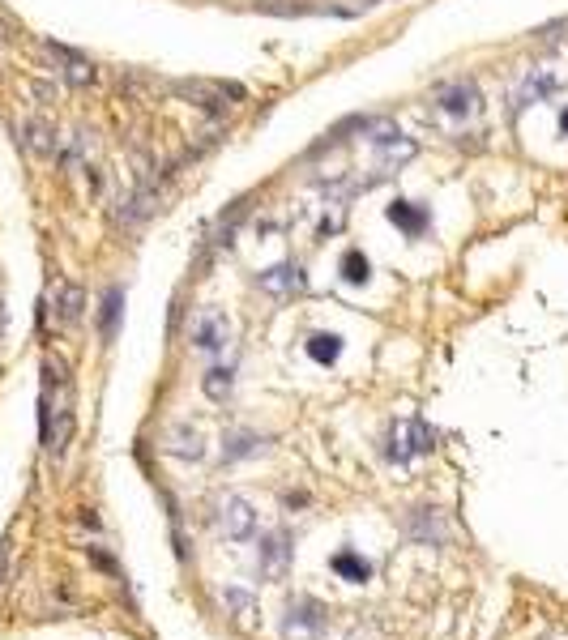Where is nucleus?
I'll list each match as a JSON object with an SVG mask.
<instances>
[{
    "mask_svg": "<svg viewBox=\"0 0 568 640\" xmlns=\"http://www.w3.org/2000/svg\"><path fill=\"white\" fill-rule=\"evenodd\" d=\"M39 427H43V444L60 457L73 436V393H69V367L65 359L47 355L43 363V410H39Z\"/></svg>",
    "mask_w": 568,
    "mask_h": 640,
    "instance_id": "obj_1",
    "label": "nucleus"
},
{
    "mask_svg": "<svg viewBox=\"0 0 568 640\" xmlns=\"http://www.w3.org/2000/svg\"><path fill=\"white\" fill-rule=\"evenodd\" d=\"M436 448V431L423 419H398L385 431V457L393 466H410V461L428 457Z\"/></svg>",
    "mask_w": 568,
    "mask_h": 640,
    "instance_id": "obj_2",
    "label": "nucleus"
},
{
    "mask_svg": "<svg viewBox=\"0 0 568 640\" xmlns=\"http://www.w3.org/2000/svg\"><path fill=\"white\" fill-rule=\"evenodd\" d=\"M432 111L445 124H466V120H475L479 111H483V94H479V86L470 82V77H453V82L436 86Z\"/></svg>",
    "mask_w": 568,
    "mask_h": 640,
    "instance_id": "obj_3",
    "label": "nucleus"
},
{
    "mask_svg": "<svg viewBox=\"0 0 568 640\" xmlns=\"http://www.w3.org/2000/svg\"><path fill=\"white\" fill-rule=\"evenodd\" d=\"M214 521H218V530H223L231 542H248L252 534H257V508H252L244 495H218L214 500Z\"/></svg>",
    "mask_w": 568,
    "mask_h": 640,
    "instance_id": "obj_4",
    "label": "nucleus"
},
{
    "mask_svg": "<svg viewBox=\"0 0 568 640\" xmlns=\"http://www.w3.org/2000/svg\"><path fill=\"white\" fill-rule=\"evenodd\" d=\"M188 338H193L197 350H205V355H218V350H227L231 338H235V325L227 312L218 308H201L193 316V325H188Z\"/></svg>",
    "mask_w": 568,
    "mask_h": 640,
    "instance_id": "obj_5",
    "label": "nucleus"
},
{
    "mask_svg": "<svg viewBox=\"0 0 568 640\" xmlns=\"http://www.w3.org/2000/svg\"><path fill=\"white\" fill-rule=\"evenodd\" d=\"M560 86H564V73L556 69V64H539V69H530L522 82H517V90H513V111L534 107V103H547Z\"/></svg>",
    "mask_w": 568,
    "mask_h": 640,
    "instance_id": "obj_6",
    "label": "nucleus"
},
{
    "mask_svg": "<svg viewBox=\"0 0 568 640\" xmlns=\"http://www.w3.org/2000/svg\"><path fill=\"white\" fill-rule=\"evenodd\" d=\"M325 632V606L312 598H291L287 619H282V636L287 640H312Z\"/></svg>",
    "mask_w": 568,
    "mask_h": 640,
    "instance_id": "obj_7",
    "label": "nucleus"
},
{
    "mask_svg": "<svg viewBox=\"0 0 568 640\" xmlns=\"http://www.w3.org/2000/svg\"><path fill=\"white\" fill-rule=\"evenodd\" d=\"M43 60L52 64V73H60L69 86H94V82H99L94 64H90L86 56L69 52V47H60V43H43Z\"/></svg>",
    "mask_w": 568,
    "mask_h": 640,
    "instance_id": "obj_8",
    "label": "nucleus"
},
{
    "mask_svg": "<svg viewBox=\"0 0 568 640\" xmlns=\"http://www.w3.org/2000/svg\"><path fill=\"white\" fill-rule=\"evenodd\" d=\"M176 94L193 99L205 111H231L235 103L244 99V90L240 86H227V82H176Z\"/></svg>",
    "mask_w": 568,
    "mask_h": 640,
    "instance_id": "obj_9",
    "label": "nucleus"
},
{
    "mask_svg": "<svg viewBox=\"0 0 568 640\" xmlns=\"http://www.w3.org/2000/svg\"><path fill=\"white\" fill-rule=\"evenodd\" d=\"M47 312L56 316V325H77L86 312V291L69 278H60L52 291H47Z\"/></svg>",
    "mask_w": 568,
    "mask_h": 640,
    "instance_id": "obj_10",
    "label": "nucleus"
},
{
    "mask_svg": "<svg viewBox=\"0 0 568 640\" xmlns=\"http://www.w3.org/2000/svg\"><path fill=\"white\" fill-rule=\"evenodd\" d=\"M287 564H291V538H287V530L265 534L261 547H257V568H261V576L282 581V576H287Z\"/></svg>",
    "mask_w": 568,
    "mask_h": 640,
    "instance_id": "obj_11",
    "label": "nucleus"
},
{
    "mask_svg": "<svg viewBox=\"0 0 568 640\" xmlns=\"http://www.w3.org/2000/svg\"><path fill=\"white\" fill-rule=\"evenodd\" d=\"M223 606H227V615H231V623L235 628H244V632H257L261 628V602L248 594V589H240V585H231V589H223Z\"/></svg>",
    "mask_w": 568,
    "mask_h": 640,
    "instance_id": "obj_12",
    "label": "nucleus"
},
{
    "mask_svg": "<svg viewBox=\"0 0 568 640\" xmlns=\"http://www.w3.org/2000/svg\"><path fill=\"white\" fill-rule=\"evenodd\" d=\"M257 286H261V291H270V295H278V299H287V295L304 291L308 278H304V269H299V265L282 261V265H274V269H265V274H257Z\"/></svg>",
    "mask_w": 568,
    "mask_h": 640,
    "instance_id": "obj_13",
    "label": "nucleus"
},
{
    "mask_svg": "<svg viewBox=\"0 0 568 640\" xmlns=\"http://www.w3.org/2000/svg\"><path fill=\"white\" fill-rule=\"evenodd\" d=\"M163 448L171 457H180V461H201L205 457V440H201V431L193 423H176V427H167V440Z\"/></svg>",
    "mask_w": 568,
    "mask_h": 640,
    "instance_id": "obj_14",
    "label": "nucleus"
},
{
    "mask_svg": "<svg viewBox=\"0 0 568 640\" xmlns=\"http://www.w3.org/2000/svg\"><path fill=\"white\" fill-rule=\"evenodd\" d=\"M22 146L39 158H56L60 154V137L47 120H22Z\"/></svg>",
    "mask_w": 568,
    "mask_h": 640,
    "instance_id": "obj_15",
    "label": "nucleus"
},
{
    "mask_svg": "<svg viewBox=\"0 0 568 640\" xmlns=\"http://www.w3.org/2000/svg\"><path fill=\"white\" fill-rule=\"evenodd\" d=\"M154 210H159V192H154V188L146 184V188H137V192H129V197L120 201L116 218L124 222V227H137V222H146Z\"/></svg>",
    "mask_w": 568,
    "mask_h": 640,
    "instance_id": "obj_16",
    "label": "nucleus"
},
{
    "mask_svg": "<svg viewBox=\"0 0 568 640\" xmlns=\"http://www.w3.org/2000/svg\"><path fill=\"white\" fill-rule=\"evenodd\" d=\"M201 389H205V397H210V402H227L231 389H235L231 367H210V372H205V380H201Z\"/></svg>",
    "mask_w": 568,
    "mask_h": 640,
    "instance_id": "obj_17",
    "label": "nucleus"
},
{
    "mask_svg": "<svg viewBox=\"0 0 568 640\" xmlns=\"http://www.w3.org/2000/svg\"><path fill=\"white\" fill-rule=\"evenodd\" d=\"M338 350H342V338H334V333H312L308 338V355L317 363H334Z\"/></svg>",
    "mask_w": 568,
    "mask_h": 640,
    "instance_id": "obj_18",
    "label": "nucleus"
},
{
    "mask_svg": "<svg viewBox=\"0 0 568 640\" xmlns=\"http://www.w3.org/2000/svg\"><path fill=\"white\" fill-rule=\"evenodd\" d=\"M334 572L346 576V581H368L372 564L368 559H359V555H351V551H342V555H334Z\"/></svg>",
    "mask_w": 568,
    "mask_h": 640,
    "instance_id": "obj_19",
    "label": "nucleus"
},
{
    "mask_svg": "<svg viewBox=\"0 0 568 640\" xmlns=\"http://www.w3.org/2000/svg\"><path fill=\"white\" fill-rule=\"evenodd\" d=\"M389 218L398 222V227H406L410 235H419V231H423V222H428V214H423V210H415V205H410V201H393Z\"/></svg>",
    "mask_w": 568,
    "mask_h": 640,
    "instance_id": "obj_20",
    "label": "nucleus"
},
{
    "mask_svg": "<svg viewBox=\"0 0 568 640\" xmlns=\"http://www.w3.org/2000/svg\"><path fill=\"white\" fill-rule=\"evenodd\" d=\"M120 286H112V291H107V299H103V338H112L116 333V320H120Z\"/></svg>",
    "mask_w": 568,
    "mask_h": 640,
    "instance_id": "obj_21",
    "label": "nucleus"
},
{
    "mask_svg": "<svg viewBox=\"0 0 568 640\" xmlns=\"http://www.w3.org/2000/svg\"><path fill=\"white\" fill-rule=\"evenodd\" d=\"M342 278L351 282V286H359V282H368V261L359 252H346V261H342Z\"/></svg>",
    "mask_w": 568,
    "mask_h": 640,
    "instance_id": "obj_22",
    "label": "nucleus"
},
{
    "mask_svg": "<svg viewBox=\"0 0 568 640\" xmlns=\"http://www.w3.org/2000/svg\"><path fill=\"white\" fill-rule=\"evenodd\" d=\"M560 128H564V133H568V107L560 111Z\"/></svg>",
    "mask_w": 568,
    "mask_h": 640,
    "instance_id": "obj_23",
    "label": "nucleus"
}]
</instances>
